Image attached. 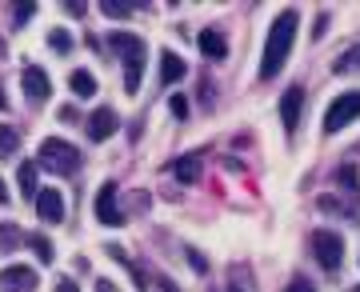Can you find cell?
I'll list each match as a JSON object with an SVG mask.
<instances>
[{"label": "cell", "instance_id": "6da1fadb", "mask_svg": "<svg viewBox=\"0 0 360 292\" xmlns=\"http://www.w3.org/2000/svg\"><path fill=\"white\" fill-rule=\"evenodd\" d=\"M296 25L300 16L296 8H284L269 28V40H264V61H260V80H272L276 72L284 68V61L292 56V44H296Z\"/></svg>", "mask_w": 360, "mask_h": 292}, {"label": "cell", "instance_id": "7a4b0ae2", "mask_svg": "<svg viewBox=\"0 0 360 292\" xmlns=\"http://www.w3.org/2000/svg\"><path fill=\"white\" fill-rule=\"evenodd\" d=\"M108 44H112V52H120V61H124V92H136L141 89V77H144V52H148V44H144L136 32H112L108 37Z\"/></svg>", "mask_w": 360, "mask_h": 292}, {"label": "cell", "instance_id": "3957f363", "mask_svg": "<svg viewBox=\"0 0 360 292\" xmlns=\"http://www.w3.org/2000/svg\"><path fill=\"white\" fill-rule=\"evenodd\" d=\"M40 165L52 168V172H65V177H72V172L80 168V153L68 144V140L49 137L44 144H40Z\"/></svg>", "mask_w": 360, "mask_h": 292}, {"label": "cell", "instance_id": "277c9868", "mask_svg": "<svg viewBox=\"0 0 360 292\" xmlns=\"http://www.w3.org/2000/svg\"><path fill=\"white\" fill-rule=\"evenodd\" d=\"M356 116H360V89H352V92H345V96H336V101L328 104V113H324V132H340V128H348Z\"/></svg>", "mask_w": 360, "mask_h": 292}, {"label": "cell", "instance_id": "5b68a950", "mask_svg": "<svg viewBox=\"0 0 360 292\" xmlns=\"http://www.w3.org/2000/svg\"><path fill=\"white\" fill-rule=\"evenodd\" d=\"M312 256H316L328 272H336L340 260H345V241H340L336 232H328V229H316L312 232Z\"/></svg>", "mask_w": 360, "mask_h": 292}, {"label": "cell", "instance_id": "8992f818", "mask_svg": "<svg viewBox=\"0 0 360 292\" xmlns=\"http://www.w3.org/2000/svg\"><path fill=\"white\" fill-rule=\"evenodd\" d=\"M20 89H25V96L32 104H44L52 96V80H49V72H44V68L28 64L25 72H20Z\"/></svg>", "mask_w": 360, "mask_h": 292}, {"label": "cell", "instance_id": "52a82bcc", "mask_svg": "<svg viewBox=\"0 0 360 292\" xmlns=\"http://www.w3.org/2000/svg\"><path fill=\"white\" fill-rule=\"evenodd\" d=\"M96 216H101V224L108 229H120L124 224V212L116 208V180H104L101 192H96Z\"/></svg>", "mask_w": 360, "mask_h": 292}, {"label": "cell", "instance_id": "ba28073f", "mask_svg": "<svg viewBox=\"0 0 360 292\" xmlns=\"http://www.w3.org/2000/svg\"><path fill=\"white\" fill-rule=\"evenodd\" d=\"M40 277L28 265H8L0 272V292H37Z\"/></svg>", "mask_w": 360, "mask_h": 292}, {"label": "cell", "instance_id": "9c48e42d", "mask_svg": "<svg viewBox=\"0 0 360 292\" xmlns=\"http://www.w3.org/2000/svg\"><path fill=\"white\" fill-rule=\"evenodd\" d=\"M37 216L44 224H60V220H65V196H60V189H40L37 192Z\"/></svg>", "mask_w": 360, "mask_h": 292}, {"label": "cell", "instance_id": "30bf717a", "mask_svg": "<svg viewBox=\"0 0 360 292\" xmlns=\"http://www.w3.org/2000/svg\"><path fill=\"white\" fill-rule=\"evenodd\" d=\"M300 108H304V89L296 84V89L284 92V101H281V125H284V132H288V137L300 128Z\"/></svg>", "mask_w": 360, "mask_h": 292}, {"label": "cell", "instance_id": "8fae6325", "mask_svg": "<svg viewBox=\"0 0 360 292\" xmlns=\"http://www.w3.org/2000/svg\"><path fill=\"white\" fill-rule=\"evenodd\" d=\"M120 128V116L112 113V108H96V113L89 116V140H108Z\"/></svg>", "mask_w": 360, "mask_h": 292}, {"label": "cell", "instance_id": "7c38bea8", "mask_svg": "<svg viewBox=\"0 0 360 292\" xmlns=\"http://www.w3.org/2000/svg\"><path fill=\"white\" fill-rule=\"evenodd\" d=\"M196 44H200V52H205L208 61H224V56H229V40L220 37L217 28H205V32L196 37Z\"/></svg>", "mask_w": 360, "mask_h": 292}, {"label": "cell", "instance_id": "4fadbf2b", "mask_svg": "<svg viewBox=\"0 0 360 292\" xmlns=\"http://www.w3.org/2000/svg\"><path fill=\"white\" fill-rule=\"evenodd\" d=\"M184 72H188V68H184V61H180L176 52H160V84H165V89L176 84Z\"/></svg>", "mask_w": 360, "mask_h": 292}, {"label": "cell", "instance_id": "5bb4252c", "mask_svg": "<svg viewBox=\"0 0 360 292\" xmlns=\"http://www.w3.org/2000/svg\"><path fill=\"white\" fill-rule=\"evenodd\" d=\"M68 89L77 92L80 101H89L92 92H96V77H92L89 68H77V72H72V77H68Z\"/></svg>", "mask_w": 360, "mask_h": 292}, {"label": "cell", "instance_id": "9a60e30c", "mask_svg": "<svg viewBox=\"0 0 360 292\" xmlns=\"http://www.w3.org/2000/svg\"><path fill=\"white\" fill-rule=\"evenodd\" d=\"M16 184H20V196H25V201H28V196H32V201H37V165H20V168H16Z\"/></svg>", "mask_w": 360, "mask_h": 292}, {"label": "cell", "instance_id": "2e32d148", "mask_svg": "<svg viewBox=\"0 0 360 292\" xmlns=\"http://www.w3.org/2000/svg\"><path fill=\"white\" fill-rule=\"evenodd\" d=\"M172 172H176L180 184H196V180H200V160H196V156H184V160L172 165Z\"/></svg>", "mask_w": 360, "mask_h": 292}, {"label": "cell", "instance_id": "e0dca14e", "mask_svg": "<svg viewBox=\"0 0 360 292\" xmlns=\"http://www.w3.org/2000/svg\"><path fill=\"white\" fill-rule=\"evenodd\" d=\"M28 248L37 253L40 265H49L52 256H56V253H52V241H49V236H40V232H32V236H28Z\"/></svg>", "mask_w": 360, "mask_h": 292}, {"label": "cell", "instance_id": "ac0fdd59", "mask_svg": "<svg viewBox=\"0 0 360 292\" xmlns=\"http://www.w3.org/2000/svg\"><path fill=\"white\" fill-rule=\"evenodd\" d=\"M16 148H20V137L8 125H0V156H13Z\"/></svg>", "mask_w": 360, "mask_h": 292}, {"label": "cell", "instance_id": "d6986e66", "mask_svg": "<svg viewBox=\"0 0 360 292\" xmlns=\"http://www.w3.org/2000/svg\"><path fill=\"white\" fill-rule=\"evenodd\" d=\"M333 68H336V72H356V68H360V44H356V49H348Z\"/></svg>", "mask_w": 360, "mask_h": 292}, {"label": "cell", "instance_id": "ffe728a7", "mask_svg": "<svg viewBox=\"0 0 360 292\" xmlns=\"http://www.w3.org/2000/svg\"><path fill=\"white\" fill-rule=\"evenodd\" d=\"M16 244H20V229H13V224H0V253H13Z\"/></svg>", "mask_w": 360, "mask_h": 292}, {"label": "cell", "instance_id": "44dd1931", "mask_svg": "<svg viewBox=\"0 0 360 292\" xmlns=\"http://www.w3.org/2000/svg\"><path fill=\"white\" fill-rule=\"evenodd\" d=\"M101 8H104V16H112V20H124V16L132 13V4H120V0H104Z\"/></svg>", "mask_w": 360, "mask_h": 292}, {"label": "cell", "instance_id": "7402d4cb", "mask_svg": "<svg viewBox=\"0 0 360 292\" xmlns=\"http://www.w3.org/2000/svg\"><path fill=\"white\" fill-rule=\"evenodd\" d=\"M49 44L56 52H68V49H72V37H68L65 28H56V32H49Z\"/></svg>", "mask_w": 360, "mask_h": 292}, {"label": "cell", "instance_id": "603a6c76", "mask_svg": "<svg viewBox=\"0 0 360 292\" xmlns=\"http://www.w3.org/2000/svg\"><path fill=\"white\" fill-rule=\"evenodd\" d=\"M284 292H316V284H312V280H304V277H292L288 284H284Z\"/></svg>", "mask_w": 360, "mask_h": 292}, {"label": "cell", "instance_id": "cb8c5ba5", "mask_svg": "<svg viewBox=\"0 0 360 292\" xmlns=\"http://www.w3.org/2000/svg\"><path fill=\"white\" fill-rule=\"evenodd\" d=\"M172 116H176V120L188 116V96H172Z\"/></svg>", "mask_w": 360, "mask_h": 292}, {"label": "cell", "instance_id": "d4e9b609", "mask_svg": "<svg viewBox=\"0 0 360 292\" xmlns=\"http://www.w3.org/2000/svg\"><path fill=\"white\" fill-rule=\"evenodd\" d=\"M13 13H16V20H28V16L37 13V4H16Z\"/></svg>", "mask_w": 360, "mask_h": 292}, {"label": "cell", "instance_id": "484cf974", "mask_svg": "<svg viewBox=\"0 0 360 292\" xmlns=\"http://www.w3.org/2000/svg\"><path fill=\"white\" fill-rule=\"evenodd\" d=\"M156 284H160V292H180L176 280H168V277H156Z\"/></svg>", "mask_w": 360, "mask_h": 292}, {"label": "cell", "instance_id": "4316f807", "mask_svg": "<svg viewBox=\"0 0 360 292\" xmlns=\"http://www.w3.org/2000/svg\"><path fill=\"white\" fill-rule=\"evenodd\" d=\"M65 13L68 16H84V4H80V0H72V4H65Z\"/></svg>", "mask_w": 360, "mask_h": 292}, {"label": "cell", "instance_id": "83f0119b", "mask_svg": "<svg viewBox=\"0 0 360 292\" xmlns=\"http://www.w3.org/2000/svg\"><path fill=\"white\" fill-rule=\"evenodd\" d=\"M56 292H80V288H77V280H60V284H56Z\"/></svg>", "mask_w": 360, "mask_h": 292}, {"label": "cell", "instance_id": "f1b7e54d", "mask_svg": "<svg viewBox=\"0 0 360 292\" xmlns=\"http://www.w3.org/2000/svg\"><path fill=\"white\" fill-rule=\"evenodd\" d=\"M96 292H116V288H112V280H96Z\"/></svg>", "mask_w": 360, "mask_h": 292}, {"label": "cell", "instance_id": "f546056e", "mask_svg": "<svg viewBox=\"0 0 360 292\" xmlns=\"http://www.w3.org/2000/svg\"><path fill=\"white\" fill-rule=\"evenodd\" d=\"M8 201V189H4V180H0V204Z\"/></svg>", "mask_w": 360, "mask_h": 292}, {"label": "cell", "instance_id": "4dcf8cb0", "mask_svg": "<svg viewBox=\"0 0 360 292\" xmlns=\"http://www.w3.org/2000/svg\"><path fill=\"white\" fill-rule=\"evenodd\" d=\"M4 104H8V101H4V92H0V108H4Z\"/></svg>", "mask_w": 360, "mask_h": 292}, {"label": "cell", "instance_id": "1f68e13d", "mask_svg": "<svg viewBox=\"0 0 360 292\" xmlns=\"http://www.w3.org/2000/svg\"><path fill=\"white\" fill-rule=\"evenodd\" d=\"M0 56H4V40H0Z\"/></svg>", "mask_w": 360, "mask_h": 292}, {"label": "cell", "instance_id": "d6a6232c", "mask_svg": "<svg viewBox=\"0 0 360 292\" xmlns=\"http://www.w3.org/2000/svg\"><path fill=\"white\" fill-rule=\"evenodd\" d=\"M356 292H360V288H356Z\"/></svg>", "mask_w": 360, "mask_h": 292}]
</instances>
